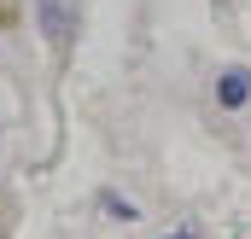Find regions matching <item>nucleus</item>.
Masks as SVG:
<instances>
[{"instance_id":"f03ea898","label":"nucleus","mask_w":251,"mask_h":239,"mask_svg":"<svg viewBox=\"0 0 251 239\" xmlns=\"http://www.w3.org/2000/svg\"><path fill=\"white\" fill-rule=\"evenodd\" d=\"M216 99L228 105V111H240L251 99V70H222V82H216Z\"/></svg>"},{"instance_id":"7ed1b4c3","label":"nucleus","mask_w":251,"mask_h":239,"mask_svg":"<svg viewBox=\"0 0 251 239\" xmlns=\"http://www.w3.org/2000/svg\"><path fill=\"white\" fill-rule=\"evenodd\" d=\"M100 210H105V216H117V222H140V210H134L128 198H117V192H100Z\"/></svg>"},{"instance_id":"f257e3e1","label":"nucleus","mask_w":251,"mask_h":239,"mask_svg":"<svg viewBox=\"0 0 251 239\" xmlns=\"http://www.w3.org/2000/svg\"><path fill=\"white\" fill-rule=\"evenodd\" d=\"M35 24L53 47H70L76 41V0H35Z\"/></svg>"},{"instance_id":"20e7f679","label":"nucleus","mask_w":251,"mask_h":239,"mask_svg":"<svg viewBox=\"0 0 251 239\" xmlns=\"http://www.w3.org/2000/svg\"><path fill=\"white\" fill-rule=\"evenodd\" d=\"M164 239H199V228H181V234H164Z\"/></svg>"}]
</instances>
